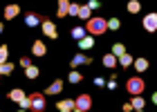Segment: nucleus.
Segmentation results:
<instances>
[{"instance_id": "obj_30", "label": "nucleus", "mask_w": 157, "mask_h": 112, "mask_svg": "<svg viewBox=\"0 0 157 112\" xmlns=\"http://www.w3.org/2000/svg\"><path fill=\"white\" fill-rule=\"evenodd\" d=\"M32 108V101H29V96H25L23 101H20V110H29Z\"/></svg>"}, {"instance_id": "obj_19", "label": "nucleus", "mask_w": 157, "mask_h": 112, "mask_svg": "<svg viewBox=\"0 0 157 112\" xmlns=\"http://www.w3.org/2000/svg\"><path fill=\"white\" fill-rule=\"evenodd\" d=\"M119 65H124V67H130V65H135V58H132V56L126 52V54L119 58Z\"/></svg>"}, {"instance_id": "obj_38", "label": "nucleus", "mask_w": 157, "mask_h": 112, "mask_svg": "<svg viewBox=\"0 0 157 112\" xmlns=\"http://www.w3.org/2000/svg\"><path fill=\"white\" fill-rule=\"evenodd\" d=\"M135 112H144V110H135Z\"/></svg>"}, {"instance_id": "obj_36", "label": "nucleus", "mask_w": 157, "mask_h": 112, "mask_svg": "<svg viewBox=\"0 0 157 112\" xmlns=\"http://www.w3.org/2000/svg\"><path fill=\"white\" fill-rule=\"evenodd\" d=\"M153 103H155V106H157V92L153 94Z\"/></svg>"}, {"instance_id": "obj_9", "label": "nucleus", "mask_w": 157, "mask_h": 112, "mask_svg": "<svg viewBox=\"0 0 157 112\" xmlns=\"http://www.w3.org/2000/svg\"><path fill=\"white\" fill-rule=\"evenodd\" d=\"M61 90H63V81H61V79H56L52 85H47V88H45V92H43V94H45V96H49V94H59Z\"/></svg>"}, {"instance_id": "obj_4", "label": "nucleus", "mask_w": 157, "mask_h": 112, "mask_svg": "<svg viewBox=\"0 0 157 112\" xmlns=\"http://www.w3.org/2000/svg\"><path fill=\"white\" fill-rule=\"evenodd\" d=\"M74 103H76V110H81V112H90V110H92V99H90V94H78L76 99H74Z\"/></svg>"}, {"instance_id": "obj_29", "label": "nucleus", "mask_w": 157, "mask_h": 112, "mask_svg": "<svg viewBox=\"0 0 157 112\" xmlns=\"http://www.w3.org/2000/svg\"><path fill=\"white\" fill-rule=\"evenodd\" d=\"M108 27H110V29H119V27H121L119 18H110V20H108Z\"/></svg>"}, {"instance_id": "obj_32", "label": "nucleus", "mask_w": 157, "mask_h": 112, "mask_svg": "<svg viewBox=\"0 0 157 112\" xmlns=\"http://www.w3.org/2000/svg\"><path fill=\"white\" fill-rule=\"evenodd\" d=\"M105 85H108L110 90H117V81H115V79H110L108 83H105Z\"/></svg>"}, {"instance_id": "obj_16", "label": "nucleus", "mask_w": 157, "mask_h": 112, "mask_svg": "<svg viewBox=\"0 0 157 112\" xmlns=\"http://www.w3.org/2000/svg\"><path fill=\"white\" fill-rule=\"evenodd\" d=\"M148 65H151L148 58H135V69H137V72H146Z\"/></svg>"}, {"instance_id": "obj_22", "label": "nucleus", "mask_w": 157, "mask_h": 112, "mask_svg": "<svg viewBox=\"0 0 157 112\" xmlns=\"http://www.w3.org/2000/svg\"><path fill=\"white\" fill-rule=\"evenodd\" d=\"M25 76H27V79H38V67L36 65H29L25 69Z\"/></svg>"}, {"instance_id": "obj_42", "label": "nucleus", "mask_w": 157, "mask_h": 112, "mask_svg": "<svg viewBox=\"0 0 157 112\" xmlns=\"http://www.w3.org/2000/svg\"><path fill=\"white\" fill-rule=\"evenodd\" d=\"M72 112H74V110H72Z\"/></svg>"}, {"instance_id": "obj_2", "label": "nucleus", "mask_w": 157, "mask_h": 112, "mask_svg": "<svg viewBox=\"0 0 157 112\" xmlns=\"http://www.w3.org/2000/svg\"><path fill=\"white\" fill-rule=\"evenodd\" d=\"M126 90H128V94H132V96H141L144 90H146V83H144L141 76H132V79H128Z\"/></svg>"}, {"instance_id": "obj_8", "label": "nucleus", "mask_w": 157, "mask_h": 112, "mask_svg": "<svg viewBox=\"0 0 157 112\" xmlns=\"http://www.w3.org/2000/svg\"><path fill=\"white\" fill-rule=\"evenodd\" d=\"M32 54L34 56H45L47 54V47H45V43H43V40H34V45H32Z\"/></svg>"}, {"instance_id": "obj_12", "label": "nucleus", "mask_w": 157, "mask_h": 112, "mask_svg": "<svg viewBox=\"0 0 157 112\" xmlns=\"http://www.w3.org/2000/svg\"><path fill=\"white\" fill-rule=\"evenodd\" d=\"M38 23H43V18H38L34 11H29V13L25 16V25H27V27H38Z\"/></svg>"}, {"instance_id": "obj_40", "label": "nucleus", "mask_w": 157, "mask_h": 112, "mask_svg": "<svg viewBox=\"0 0 157 112\" xmlns=\"http://www.w3.org/2000/svg\"><path fill=\"white\" fill-rule=\"evenodd\" d=\"M74 112H81V110H74Z\"/></svg>"}, {"instance_id": "obj_21", "label": "nucleus", "mask_w": 157, "mask_h": 112, "mask_svg": "<svg viewBox=\"0 0 157 112\" xmlns=\"http://www.w3.org/2000/svg\"><path fill=\"white\" fill-rule=\"evenodd\" d=\"M139 9H141L139 0H128V11L130 13H139Z\"/></svg>"}, {"instance_id": "obj_25", "label": "nucleus", "mask_w": 157, "mask_h": 112, "mask_svg": "<svg viewBox=\"0 0 157 112\" xmlns=\"http://www.w3.org/2000/svg\"><path fill=\"white\" fill-rule=\"evenodd\" d=\"M7 56H9V47L0 45V65H2V63H9V61H7Z\"/></svg>"}, {"instance_id": "obj_28", "label": "nucleus", "mask_w": 157, "mask_h": 112, "mask_svg": "<svg viewBox=\"0 0 157 112\" xmlns=\"http://www.w3.org/2000/svg\"><path fill=\"white\" fill-rule=\"evenodd\" d=\"M78 9H81V5L72 2V5H70V11H67V16H78Z\"/></svg>"}, {"instance_id": "obj_37", "label": "nucleus", "mask_w": 157, "mask_h": 112, "mask_svg": "<svg viewBox=\"0 0 157 112\" xmlns=\"http://www.w3.org/2000/svg\"><path fill=\"white\" fill-rule=\"evenodd\" d=\"M2 29H5V23H0V34H2Z\"/></svg>"}, {"instance_id": "obj_41", "label": "nucleus", "mask_w": 157, "mask_h": 112, "mask_svg": "<svg viewBox=\"0 0 157 112\" xmlns=\"http://www.w3.org/2000/svg\"><path fill=\"white\" fill-rule=\"evenodd\" d=\"M0 76H2V74H0Z\"/></svg>"}, {"instance_id": "obj_10", "label": "nucleus", "mask_w": 157, "mask_h": 112, "mask_svg": "<svg viewBox=\"0 0 157 112\" xmlns=\"http://www.w3.org/2000/svg\"><path fill=\"white\" fill-rule=\"evenodd\" d=\"M18 11H20V5H7V7H5V20L16 18V16H18Z\"/></svg>"}, {"instance_id": "obj_39", "label": "nucleus", "mask_w": 157, "mask_h": 112, "mask_svg": "<svg viewBox=\"0 0 157 112\" xmlns=\"http://www.w3.org/2000/svg\"><path fill=\"white\" fill-rule=\"evenodd\" d=\"M18 112H27V110H18Z\"/></svg>"}, {"instance_id": "obj_6", "label": "nucleus", "mask_w": 157, "mask_h": 112, "mask_svg": "<svg viewBox=\"0 0 157 112\" xmlns=\"http://www.w3.org/2000/svg\"><path fill=\"white\" fill-rule=\"evenodd\" d=\"M144 29L146 32H157V13H148L144 18Z\"/></svg>"}, {"instance_id": "obj_1", "label": "nucleus", "mask_w": 157, "mask_h": 112, "mask_svg": "<svg viewBox=\"0 0 157 112\" xmlns=\"http://www.w3.org/2000/svg\"><path fill=\"white\" fill-rule=\"evenodd\" d=\"M85 29H88L90 36H99V34H105V29H108V20L94 16V18H90L88 23H85Z\"/></svg>"}, {"instance_id": "obj_33", "label": "nucleus", "mask_w": 157, "mask_h": 112, "mask_svg": "<svg viewBox=\"0 0 157 112\" xmlns=\"http://www.w3.org/2000/svg\"><path fill=\"white\" fill-rule=\"evenodd\" d=\"M124 112H135V108H132V103H124Z\"/></svg>"}, {"instance_id": "obj_11", "label": "nucleus", "mask_w": 157, "mask_h": 112, "mask_svg": "<svg viewBox=\"0 0 157 112\" xmlns=\"http://www.w3.org/2000/svg\"><path fill=\"white\" fill-rule=\"evenodd\" d=\"M59 108L61 112H72V110H76V103L72 101V99H65V101H59Z\"/></svg>"}, {"instance_id": "obj_31", "label": "nucleus", "mask_w": 157, "mask_h": 112, "mask_svg": "<svg viewBox=\"0 0 157 112\" xmlns=\"http://www.w3.org/2000/svg\"><path fill=\"white\" fill-rule=\"evenodd\" d=\"M29 65H32V58H27V56H20V67H25V69H27Z\"/></svg>"}, {"instance_id": "obj_20", "label": "nucleus", "mask_w": 157, "mask_h": 112, "mask_svg": "<svg viewBox=\"0 0 157 112\" xmlns=\"http://www.w3.org/2000/svg\"><path fill=\"white\" fill-rule=\"evenodd\" d=\"M67 81L72 83V85H74V83H81V81H83V74H78L76 69H72V72H70V76H67Z\"/></svg>"}, {"instance_id": "obj_7", "label": "nucleus", "mask_w": 157, "mask_h": 112, "mask_svg": "<svg viewBox=\"0 0 157 112\" xmlns=\"http://www.w3.org/2000/svg\"><path fill=\"white\" fill-rule=\"evenodd\" d=\"M92 58H88V56H83V54H76L72 61H70V65H72V69H76L78 65H90Z\"/></svg>"}, {"instance_id": "obj_17", "label": "nucleus", "mask_w": 157, "mask_h": 112, "mask_svg": "<svg viewBox=\"0 0 157 112\" xmlns=\"http://www.w3.org/2000/svg\"><path fill=\"white\" fill-rule=\"evenodd\" d=\"M85 34H88V29H85V27H74V29H72V38H76L78 43H81V40L85 38Z\"/></svg>"}, {"instance_id": "obj_34", "label": "nucleus", "mask_w": 157, "mask_h": 112, "mask_svg": "<svg viewBox=\"0 0 157 112\" xmlns=\"http://www.w3.org/2000/svg\"><path fill=\"white\" fill-rule=\"evenodd\" d=\"M88 7H90V9H97V7H101V5H99L97 0H90V2H88Z\"/></svg>"}, {"instance_id": "obj_14", "label": "nucleus", "mask_w": 157, "mask_h": 112, "mask_svg": "<svg viewBox=\"0 0 157 112\" xmlns=\"http://www.w3.org/2000/svg\"><path fill=\"white\" fill-rule=\"evenodd\" d=\"M117 63H119V58H117V56H115V54H112V52L103 56V65H105V67H108V69H112V67H115V65H117Z\"/></svg>"}, {"instance_id": "obj_3", "label": "nucleus", "mask_w": 157, "mask_h": 112, "mask_svg": "<svg viewBox=\"0 0 157 112\" xmlns=\"http://www.w3.org/2000/svg\"><path fill=\"white\" fill-rule=\"evenodd\" d=\"M29 101H32V108H29V110H34V112H45L47 101H45V94H43V92L29 94Z\"/></svg>"}, {"instance_id": "obj_24", "label": "nucleus", "mask_w": 157, "mask_h": 112, "mask_svg": "<svg viewBox=\"0 0 157 112\" xmlns=\"http://www.w3.org/2000/svg\"><path fill=\"white\" fill-rule=\"evenodd\" d=\"M13 72V63H2V65H0V74L2 76H9Z\"/></svg>"}, {"instance_id": "obj_35", "label": "nucleus", "mask_w": 157, "mask_h": 112, "mask_svg": "<svg viewBox=\"0 0 157 112\" xmlns=\"http://www.w3.org/2000/svg\"><path fill=\"white\" fill-rule=\"evenodd\" d=\"M94 85H97V88H103L105 81H103V79H94Z\"/></svg>"}, {"instance_id": "obj_27", "label": "nucleus", "mask_w": 157, "mask_h": 112, "mask_svg": "<svg viewBox=\"0 0 157 112\" xmlns=\"http://www.w3.org/2000/svg\"><path fill=\"white\" fill-rule=\"evenodd\" d=\"M132 108L135 110H144V99H141V96H132Z\"/></svg>"}, {"instance_id": "obj_5", "label": "nucleus", "mask_w": 157, "mask_h": 112, "mask_svg": "<svg viewBox=\"0 0 157 112\" xmlns=\"http://www.w3.org/2000/svg\"><path fill=\"white\" fill-rule=\"evenodd\" d=\"M43 34H45L47 38H59V32H56V25L52 23L49 18H43Z\"/></svg>"}, {"instance_id": "obj_26", "label": "nucleus", "mask_w": 157, "mask_h": 112, "mask_svg": "<svg viewBox=\"0 0 157 112\" xmlns=\"http://www.w3.org/2000/svg\"><path fill=\"white\" fill-rule=\"evenodd\" d=\"M112 54H115V56H117V58H121V56H124V54H126V47H124V45H121V43H117L115 47H112Z\"/></svg>"}, {"instance_id": "obj_15", "label": "nucleus", "mask_w": 157, "mask_h": 112, "mask_svg": "<svg viewBox=\"0 0 157 112\" xmlns=\"http://www.w3.org/2000/svg\"><path fill=\"white\" fill-rule=\"evenodd\" d=\"M25 96H27V94H25L20 88H16V90H11V92H9V99H11V101H16V103H20V101L25 99Z\"/></svg>"}, {"instance_id": "obj_18", "label": "nucleus", "mask_w": 157, "mask_h": 112, "mask_svg": "<svg viewBox=\"0 0 157 112\" xmlns=\"http://www.w3.org/2000/svg\"><path fill=\"white\" fill-rule=\"evenodd\" d=\"M90 11H92V9H90L88 5H81V9H78V18H81V20H85V23H88V20L92 18V16H90Z\"/></svg>"}, {"instance_id": "obj_23", "label": "nucleus", "mask_w": 157, "mask_h": 112, "mask_svg": "<svg viewBox=\"0 0 157 112\" xmlns=\"http://www.w3.org/2000/svg\"><path fill=\"white\" fill-rule=\"evenodd\" d=\"M78 47H81V50H90V47H94V40H92V36H85L81 43H78Z\"/></svg>"}, {"instance_id": "obj_13", "label": "nucleus", "mask_w": 157, "mask_h": 112, "mask_svg": "<svg viewBox=\"0 0 157 112\" xmlns=\"http://www.w3.org/2000/svg\"><path fill=\"white\" fill-rule=\"evenodd\" d=\"M70 5H72V2H67V0H59V11H56V16H59V18H65L67 11H70Z\"/></svg>"}]
</instances>
